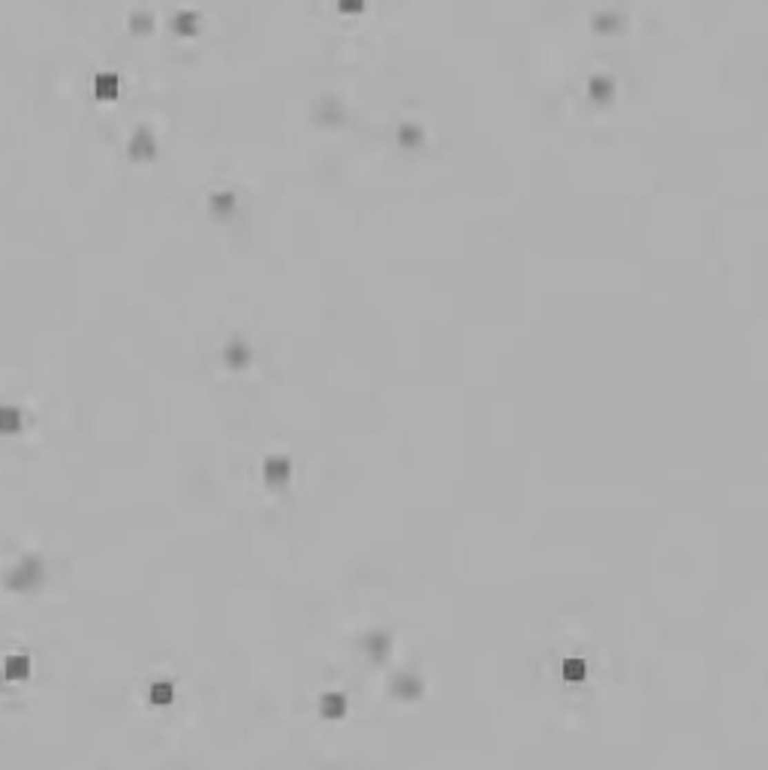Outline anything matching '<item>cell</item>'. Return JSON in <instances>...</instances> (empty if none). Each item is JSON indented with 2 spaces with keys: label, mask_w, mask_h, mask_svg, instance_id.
<instances>
[{
  "label": "cell",
  "mask_w": 768,
  "mask_h": 770,
  "mask_svg": "<svg viewBox=\"0 0 768 770\" xmlns=\"http://www.w3.org/2000/svg\"><path fill=\"white\" fill-rule=\"evenodd\" d=\"M37 578H39V566H37L34 560H28V563H21V566L10 575V587L21 590V587H30V584H34Z\"/></svg>",
  "instance_id": "1"
},
{
  "label": "cell",
  "mask_w": 768,
  "mask_h": 770,
  "mask_svg": "<svg viewBox=\"0 0 768 770\" xmlns=\"http://www.w3.org/2000/svg\"><path fill=\"white\" fill-rule=\"evenodd\" d=\"M30 674V662L28 656H10L3 665V677H10V680H24V677Z\"/></svg>",
  "instance_id": "2"
},
{
  "label": "cell",
  "mask_w": 768,
  "mask_h": 770,
  "mask_svg": "<svg viewBox=\"0 0 768 770\" xmlns=\"http://www.w3.org/2000/svg\"><path fill=\"white\" fill-rule=\"evenodd\" d=\"M21 412L15 409V407H3L0 409V430H3V434H15V430L21 427Z\"/></svg>",
  "instance_id": "3"
},
{
  "label": "cell",
  "mask_w": 768,
  "mask_h": 770,
  "mask_svg": "<svg viewBox=\"0 0 768 770\" xmlns=\"http://www.w3.org/2000/svg\"><path fill=\"white\" fill-rule=\"evenodd\" d=\"M172 695H175V692H172L169 683H154L151 686V701H154V705H169Z\"/></svg>",
  "instance_id": "4"
},
{
  "label": "cell",
  "mask_w": 768,
  "mask_h": 770,
  "mask_svg": "<svg viewBox=\"0 0 768 770\" xmlns=\"http://www.w3.org/2000/svg\"><path fill=\"white\" fill-rule=\"evenodd\" d=\"M268 473L275 476V478H277V476H284V463H268Z\"/></svg>",
  "instance_id": "5"
},
{
  "label": "cell",
  "mask_w": 768,
  "mask_h": 770,
  "mask_svg": "<svg viewBox=\"0 0 768 770\" xmlns=\"http://www.w3.org/2000/svg\"><path fill=\"white\" fill-rule=\"evenodd\" d=\"M0 677H3V674H0Z\"/></svg>",
  "instance_id": "6"
}]
</instances>
